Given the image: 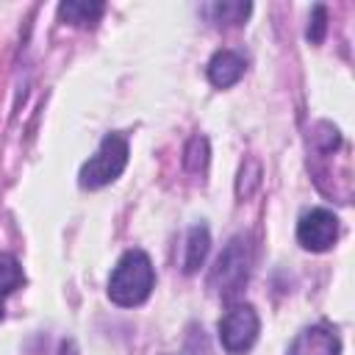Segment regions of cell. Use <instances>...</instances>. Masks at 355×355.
I'll return each mask as SVG.
<instances>
[{"mask_svg": "<svg viewBox=\"0 0 355 355\" xmlns=\"http://www.w3.org/2000/svg\"><path fill=\"white\" fill-rule=\"evenodd\" d=\"M288 355H341V341L330 327L313 324L297 333L288 347Z\"/></svg>", "mask_w": 355, "mask_h": 355, "instance_id": "8992f818", "label": "cell"}, {"mask_svg": "<svg viewBox=\"0 0 355 355\" xmlns=\"http://www.w3.org/2000/svg\"><path fill=\"white\" fill-rule=\"evenodd\" d=\"M208 155H211L208 139H205V136H191L189 144H186V150H183V164H186L189 172L200 175V172H205V166H208Z\"/></svg>", "mask_w": 355, "mask_h": 355, "instance_id": "7c38bea8", "label": "cell"}, {"mask_svg": "<svg viewBox=\"0 0 355 355\" xmlns=\"http://www.w3.org/2000/svg\"><path fill=\"white\" fill-rule=\"evenodd\" d=\"M25 280L22 275V266L14 255H0V319H3V311H6V297L19 288Z\"/></svg>", "mask_w": 355, "mask_h": 355, "instance_id": "30bf717a", "label": "cell"}, {"mask_svg": "<svg viewBox=\"0 0 355 355\" xmlns=\"http://www.w3.org/2000/svg\"><path fill=\"white\" fill-rule=\"evenodd\" d=\"M205 11L211 14L216 25H241L247 14L252 11V6L250 3H211Z\"/></svg>", "mask_w": 355, "mask_h": 355, "instance_id": "8fae6325", "label": "cell"}, {"mask_svg": "<svg viewBox=\"0 0 355 355\" xmlns=\"http://www.w3.org/2000/svg\"><path fill=\"white\" fill-rule=\"evenodd\" d=\"M244 75V58L233 50H219L211 61H208V80L216 89H227L233 83H239Z\"/></svg>", "mask_w": 355, "mask_h": 355, "instance_id": "52a82bcc", "label": "cell"}, {"mask_svg": "<svg viewBox=\"0 0 355 355\" xmlns=\"http://www.w3.org/2000/svg\"><path fill=\"white\" fill-rule=\"evenodd\" d=\"M211 250V236H208V227L205 225H194L186 236V258H183V272L191 275L202 266L205 255Z\"/></svg>", "mask_w": 355, "mask_h": 355, "instance_id": "9c48e42d", "label": "cell"}, {"mask_svg": "<svg viewBox=\"0 0 355 355\" xmlns=\"http://www.w3.org/2000/svg\"><path fill=\"white\" fill-rule=\"evenodd\" d=\"M261 322L252 305H233L219 319V341L230 355H244L258 338Z\"/></svg>", "mask_w": 355, "mask_h": 355, "instance_id": "277c9868", "label": "cell"}, {"mask_svg": "<svg viewBox=\"0 0 355 355\" xmlns=\"http://www.w3.org/2000/svg\"><path fill=\"white\" fill-rule=\"evenodd\" d=\"M105 11V3H89V0H67L58 6V17L69 25H80L89 28L94 25Z\"/></svg>", "mask_w": 355, "mask_h": 355, "instance_id": "ba28073f", "label": "cell"}, {"mask_svg": "<svg viewBox=\"0 0 355 355\" xmlns=\"http://www.w3.org/2000/svg\"><path fill=\"white\" fill-rule=\"evenodd\" d=\"M183 355H211V344L202 327H191L183 344Z\"/></svg>", "mask_w": 355, "mask_h": 355, "instance_id": "4fadbf2b", "label": "cell"}, {"mask_svg": "<svg viewBox=\"0 0 355 355\" xmlns=\"http://www.w3.org/2000/svg\"><path fill=\"white\" fill-rule=\"evenodd\" d=\"M338 239V216L327 208H311L297 222V241L311 252H324Z\"/></svg>", "mask_w": 355, "mask_h": 355, "instance_id": "5b68a950", "label": "cell"}, {"mask_svg": "<svg viewBox=\"0 0 355 355\" xmlns=\"http://www.w3.org/2000/svg\"><path fill=\"white\" fill-rule=\"evenodd\" d=\"M153 286H155V272L150 255L144 250H128L116 261L108 277V297L119 308H133L150 297Z\"/></svg>", "mask_w": 355, "mask_h": 355, "instance_id": "6da1fadb", "label": "cell"}, {"mask_svg": "<svg viewBox=\"0 0 355 355\" xmlns=\"http://www.w3.org/2000/svg\"><path fill=\"white\" fill-rule=\"evenodd\" d=\"M125 166H128V139L122 133H105L97 153L80 166L78 178L83 189H103L114 183Z\"/></svg>", "mask_w": 355, "mask_h": 355, "instance_id": "3957f363", "label": "cell"}, {"mask_svg": "<svg viewBox=\"0 0 355 355\" xmlns=\"http://www.w3.org/2000/svg\"><path fill=\"white\" fill-rule=\"evenodd\" d=\"M324 28H327V8L313 6V17H311V25H308V39L313 44H319L324 39Z\"/></svg>", "mask_w": 355, "mask_h": 355, "instance_id": "5bb4252c", "label": "cell"}, {"mask_svg": "<svg viewBox=\"0 0 355 355\" xmlns=\"http://www.w3.org/2000/svg\"><path fill=\"white\" fill-rule=\"evenodd\" d=\"M250 266H252V244L247 236H233L227 241V247L219 252L211 275H208V286L214 294H219L222 300H233L247 277H250Z\"/></svg>", "mask_w": 355, "mask_h": 355, "instance_id": "7a4b0ae2", "label": "cell"}]
</instances>
